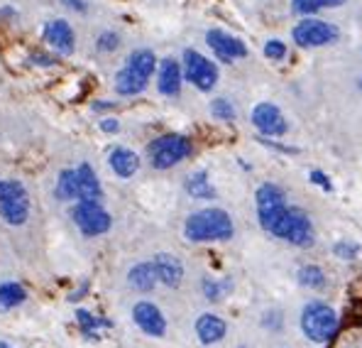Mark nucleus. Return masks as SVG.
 I'll use <instances>...</instances> for the list:
<instances>
[{"mask_svg":"<svg viewBox=\"0 0 362 348\" xmlns=\"http://www.w3.org/2000/svg\"><path fill=\"white\" fill-rule=\"evenodd\" d=\"M235 233L233 218L223 208H204L186 218L184 235L191 243H211V240H230Z\"/></svg>","mask_w":362,"mask_h":348,"instance_id":"1","label":"nucleus"},{"mask_svg":"<svg viewBox=\"0 0 362 348\" xmlns=\"http://www.w3.org/2000/svg\"><path fill=\"white\" fill-rule=\"evenodd\" d=\"M269 233H274L276 238L286 240V243L296 245V248H311L313 240H316V231H313V223L308 218V213L299 206H286L279 213L274 223H272Z\"/></svg>","mask_w":362,"mask_h":348,"instance_id":"2","label":"nucleus"},{"mask_svg":"<svg viewBox=\"0 0 362 348\" xmlns=\"http://www.w3.org/2000/svg\"><path fill=\"white\" fill-rule=\"evenodd\" d=\"M338 314L333 307H328L326 302H308L301 312V331L303 336H308L316 344L333 339L338 331Z\"/></svg>","mask_w":362,"mask_h":348,"instance_id":"3","label":"nucleus"},{"mask_svg":"<svg viewBox=\"0 0 362 348\" xmlns=\"http://www.w3.org/2000/svg\"><path fill=\"white\" fill-rule=\"evenodd\" d=\"M147 152H150V162L154 169H169L174 164H179L181 159L189 157L191 140L186 135H179V133H169V135L152 140Z\"/></svg>","mask_w":362,"mask_h":348,"instance_id":"4","label":"nucleus"},{"mask_svg":"<svg viewBox=\"0 0 362 348\" xmlns=\"http://www.w3.org/2000/svg\"><path fill=\"white\" fill-rule=\"evenodd\" d=\"M0 216L10 226H23L30 216L28 189L15 179H0Z\"/></svg>","mask_w":362,"mask_h":348,"instance_id":"5","label":"nucleus"},{"mask_svg":"<svg viewBox=\"0 0 362 348\" xmlns=\"http://www.w3.org/2000/svg\"><path fill=\"white\" fill-rule=\"evenodd\" d=\"M338 28L333 23H326L321 18H301V23L294 25L291 30V40L303 50H316V47H326L338 42Z\"/></svg>","mask_w":362,"mask_h":348,"instance_id":"6","label":"nucleus"},{"mask_svg":"<svg viewBox=\"0 0 362 348\" xmlns=\"http://www.w3.org/2000/svg\"><path fill=\"white\" fill-rule=\"evenodd\" d=\"M184 79L199 91H211L218 84V67L196 50L184 52Z\"/></svg>","mask_w":362,"mask_h":348,"instance_id":"7","label":"nucleus"},{"mask_svg":"<svg viewBox=\"0 0 362 348\" xmlns=\"http://www.w3.org/2000/svg\"><path fill=\"white\" fill-rule=\"evenodd\" d=\"M74 223L83 231V235H100L110 231L113 218L98 201H78L71 211Z\"/></svg>","mask_w":362,"mask_h":348,"instance_id":"8","label":"nucleus"},{"mask_svg":"<svg viewBox=\"0 0 362 348\" xmlns=\"http://www.w3.org/2000/svg\"><path fill=\"white\" fill-rule=\"evenodd\" d=\"M286 208V194L281 186L272 184V181H267V184H262L257 189V218L259 223H262L264 231H269L272 223L279 218V213Z\"/></svg>","mask_w":362,"mask_h":348,"instance_id":"9","label":"nucleus"},{"mask_svg":"<svg viewBox=\"0 0 362 348\" xmlns=\"http://www.w3.org/2000/svg\"><path fill=\"white\" fill-rule=\"evenodd\" d=\"M252 125L267 137H281L289 130V123H286L284 113L274 103H269V101H262V103H257L252 108Z\"/></svg>","mask_w":362,"mask_h":348,"instance_id":"10","label":"nucleus"},{"mask_svg":"<svg viewBox=\"0 0 362 348\" xmlns=\"http://www.w3.org/2000/svg\"><path fill=\"white\" fill-rule=\"evenodd\" d=\"M206 42H209L213 55L226 64L247 57V47H245V42L238 40V37H233V35H228L226 30H209L206 32Z\"/></svg>","mask_w":362,"mask_h":348,"instance_id":"11","label":"nucleus"},{"mask_svg":"<svg viewBox=\"0 0 362 348\" xmlns=\"http://www.w3.org/2000/svg\"><path fill=\"white\" fill-rule=\"evenodd\" d=\"M132 319L147 336H164L167 331V321L152 302H137L132 307Z\"/></svg>","mask_w":362,"mask_h":348,"instance_id":"12","label":"nucleus"},{"mask_svg":"<svg viewBox=\"0 0 362 348\" xmlns=\"http://www.w3.org/2000/svg\"><path fill=\"white\" fill-rule=\"evenodd\" d=\"M181 84H184V69L177 59H162L157 72V89L162 96H179Z\"/></svg>","mask_w":362,"mask_h":348,"instance_id":"13","label":"nucleus"},{"mask_svg":"<svg viewBox=\"0 0 362 348\" xmlns=\"http://www.w3.org/2000/svg\"><path fill=\"white\" fill-rule=\"evenodd\" d=\"M154 272H157V280L167 287H179L181 280H184V265H181L179 258L169 253H159L157 258L152 260Z\"/></svg>","mask_w":362,"mask_h":348,"instance_id":"14","label":"nucleus"},{"mask_svg":"<svg viewBox=\"0 0 362 348\" xmlns=\"http://www.w3.org/2000/svg\"><path fill=\"white\" fill-rule=\"evenodd\" d=\"M45 40L54 47L59 55H71L74 52V30L66 20H52L45 28Z\"/></svg>","mask_w":362,"mask_h":348,"instance_id":"15","label":"nucleus"},{"mask_svg":"<svg viewBox=\"0 0 362 348\" xmlns=\"http://www.w3.org/2000/svg\"><path fill=\"white\" fill-rule=\"evenodd\" d=\"M226 331H228L226 321L221 317H216V314H204V317H199V321H196V334H199L201 344H206V346L221 341L223 336H226Z\"/></svg>","mask_w":362,"mask_h":348,"instance_id":"16","label":"nucleus"},{"mask_svg":"<svg viewBox=\"0 0 362 348\" xmlns=\"http://www.w3.org/2000/svg\"><path fill=\"white\" fill-rule=\"evenodd\" d=\"M76 184H78V201H100V196H103L98 176L93 174V169L88 164H81L76 169Z\"/></svg>","mask_w":362,"mask_h":348,"instance_id":"17","label":"nucleus"},{"mask_svg":"<svg viewBox=\"0 0 362 348\" xmlns=\"http://www.w3.org/2000/svg\"><path fill=\"white\" fill-rule=\"evenodd\" d=\"M127 285L137 292H152L154 285H157V272H154L152 262H137V265H132L130 272H127Z\"/></svg>","mask_w":362,"mask_h":348,"instance_id":"18","label":"nucleus"},{"mask_svg":"<svg viewBox=\"0 0 362 348\" xmlns=\"http://www.w3.org/2000/svg\"><path fill=\"white\" fill-rule=\"evenodd\" d=\"M110 169L118 176H122V179H130L140 169V157L127 147H115L110 152Z\"/></svg>","mask_w":362,"mask_h":348,"instance_id":"19","label":"nucleus"},{"mask_svg":"<svg viewBox=\"0 0 362 348\" xmlns=\"http://www.w3.org/2000/svg\"><path fill=\"white\" fill-rule=\"evenodd\" d=\"M147 82H150V79L140 77V74L132 72V69L122 67L118 72V77H115V91H118L120 96H137L147 89Z\"/></svg>","mask_w":362,"mask_h":348,"instance_id":"20","label":"nucleus"},{"mask_svg":"<svg viewBox=\"0 0 362 348\" xmlns=\"http://www.w3.org/2000/svg\"><path fill=\"white\" fill-rule=\"evenodd\" d=\"M127 69H132V72H137L140 77L150 79L154 74V69H157V57H154L152 50H135L130 57H127Z\"/></svg>","mask_w":362,"mask_h":348,"instance_id":"21","label":"nucleus"},{"mask_svg":"<svg viewBox=\"0 0 362 348\" xmlns=\"http://www.w3.org/2000/svg\"><path fill=\"white\" fill-rule=\"evenodd\" d=\"M54 196L59 201H71L78 199V184H76V169H64L57 179L54 186Z\"/></svg>","mask_w":362,"mask_h":348,"instance_id":"22","label":"nucleus"},{"mask_svg":"<svg viewBox=\"0 0 362 348\" xmlns=\"http://www.w3.org/2000/svg\"><path fill=\"white\" fill-rule=\"evenodd\" d=\"M186 191H189L194 199H213L216 191H213L211 181H209V174L206 172H196L186 179Z\"/></svg>","mask_w":362,"mask_h":348,"instance_id":"23","label":"nucleus"},{"mask_svg":"<svg viewBox=\"0 0 362 348\" xmlns=\"http://www.w3.org/2000/svg\"><path fill=\"white\" fill-rule=\"evenodd\" d=\"M23 302H25V290L18 282H3V285H0V312L18 307V304H23Z\"/></svg>","mask_w":362,"mask_h":348,"instance_id":"24","label":"nucleus"},{"mask_svg":"<svg viewBox=\"0 0 362 348\" xmlns=\"http://www.w3.org/2000/svg\"><path fill=\"white\" fill-rule=\"evenodd\" d=\"M299 282L303 287H311V290H321L326 285V272L318 265H303L299 270Z\"/></svg>","mask_w":362,"mask_h":348,"instance_id":"25","label":"nucleus"},{"mask_svg":"<svg viewBox=\"0 0 362 348\" xmlns=\"http://www.w3.org/2000/svg\"><path fill=\"white\" fill-rule=\"evenodd\" d=\"M211 116L216 120H235V108L228 99H216L211 103Z\"/></svg>","mask_w":362,"mask_h":348,"instance_id":"26","label":"nucleus"},{"mask_svg":"<svg viewBox=\"0 0 362 348\" xmlns=\"http://www.w3.org/2000/svg\"><path fill=\"white\" fill-rule=\"evenodd\" d=\"M289 50L281 40H267L264 42V57L272 59V62H284Z\"/></svg>","mask_w":362,"mask_h":348,"instance_id":"27","label":"nucleus"},{"mask_svg":"<svg viewBox=\"0 0 362 348\" xmlns=\"http://www.w3.org/2000/svg\"><path fill=\"white\" fill-rule=\"evenodd\" d=\"M360 253V245L358 243H350V240H340V243L333 245V255L340 260H355Z\"/></svg>","mask_w":362,"mask_h":348,"instance_id":"28","label":"nucleus"},{"mask_svg":"<svg viewBox=\"0 0 362 348\" xmlns=\"http://www.w3.org/2000/svg\"><path fill=\"white\" fill-rule=\"evenodd\" d=\"M76 317H78V324H81V329L86 331L88 336H93V334H95V329H98V326H110L108 321H103V319H95V317H90L88 312H78Z\"/></svg>","mask_w":362,"mask_h":348,"instance_id":"29","label":"nucleus"},{"mask_svg":"<svg viewBox=\"0 0 362 348\" xmlns=\"http://www.w3.org/2000/svg\"><path fill=\"white\" fill-rule=\"evenodd\" d=\"M95 47H98V52H115L120 47V37L115 32H103L95 40Z\"/></svg>","mask_w":362,"mask_h":348,"instance_id":"30","label":"nucleus"},{"mask_svg":"<svg viewBox=\"0 0 362 348\" xmlns=\"http://www.w3.org/2000/svg\"><path fill=\"white\" fill-rule=\"evenodd\" d=\"M204 292L211 302H218V299H221V285H216V282H211V280H204Z\"/></svg>","mask_w":362,"mask_h":348,"instance_id":"31","label":"nucleus"},{"mask_svg":"<svg viewBox=\"0 0 362 348\" xmlns=\"http://www.w3.org/2000/svg\"><path fill=\"white\" fill-rule=\"evenodd\" d=\"M311 181H313L316 186H323L326 191H331V189H333L331 181H328V176L323 174V172H318V169H313V172H311Z\"/></svg>","mask_w":362,"mask_h":348,"instance_id":"32","label":"nucleus"},{"mask_svg":"<svg viewBox=\"0 0 362 348\" xmlns=\"http://www.w3.org/2000/svg\"><path fill=\"white\" fill-rule=\"evenodd\" d=\"M100 130H103V133H118L120 125H118V120H115V118H105V120H100Z\"/></svg>","mask_w":362,"mask_h":348,"instance_id":"33","label":"nucleus"},{"mask_svg":"<svg viewBox=\"0 0 362 348\" xmlns=\"http://www.w3.org/2000/svg\"><path fill=\"white\" fill-rule=\"evenodd\" d=\"M64 5H69L71 10H76V13H86L88 10V5L83 3V0H62Z\"/></svg>","mask_w":362,"mask_h":348,"instance_id":"34","label":"nucleus"},{"mask_svg":"<svg viewBox=\"0 0 362 348\" xmlns=\"http://www.w3.org/2000/svg\"><path fill=\"white\" fill-rule=\"evenodd\" d=\"M318 8H340V5H345V0H316Z\"/></svg>","mask_w":362,"mask_h":348,"instance_id":"35","label":"nucleus"},{"mask_svg":"<svg viewBox=\"0 0 362 348\" xmlns=\"http://www.w3.org/2000/svg\"><path fill=\"white\" fill-rule=\"evenodd\" d=\"M35 62H37V64H52V59H49V57H45V55H40V57H35Z\"/></svg>","mask_w":362,"mask_h":348,"instance_id":"36","label":"nucleus"},{"mask_svg":"<svg viewBox=\"0 0 362 348\" xmlns=\"http://www.w3.org/2000/svg\"><path fill=\"white\" fill-rule=\"evenodd\" d=\"M0 348H13L10 344H5V341H0Z\"/></svg>","mask_w":362,"mask_h":348,"instance_id":"37","label":"nucleus"},{"mask_svg":"<svg viewBox=\"0 0 362 348\" xmlns=\"http://www.w3.org/2000/svg\"><path fill=\"white\" fill-rule=\"evenodd\" d=\"M360 89H362V77H360Z\"/></svg>","mask_w":362,"mask_h":348,"instance_id":"38","label":"nucleus"}]
</instances>
